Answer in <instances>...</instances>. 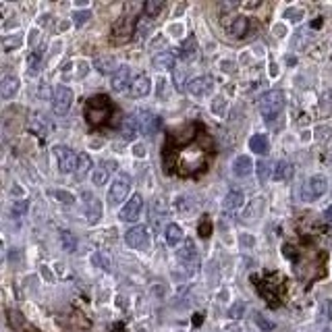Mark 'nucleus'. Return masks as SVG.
Instances as JSON below:
<instances>
[{"label": "nucleus", "instance_id": "1", "mask_svg": "<svg viewBox=\"0 0 332 332\" xmlns=\"http://www.w3.org/2000/svg\"><path fill=\"white\" fill-rule=\"evenodd\" d=\"M283 110H285V94L281 89H272V91L262 96L260 113H262V117L268 125H272L276 119H279L283 115Z\"/></svg>", "mask_w": 332, "mask_h": 332}, {"label": "nucleus", "instance_id": "2", "mask_svg": "<svg viewBox=\"0 0 332 332\" xmlns=\"http://www.w3.org/2000/svg\"><path fill=\"white\" fill-rule=\"evenodd\" d=\"M110 113H113V104H110L108 96H94L85 104V119L89 125H100L104 123Z\"/></svg>", "mask_w": 332, "mask_h": 332}, {"label": "nucleus", "instance_id": "3", "mask_svg": "<svg viewBox=\"0 0 332 332\" xmlns=\"http://www.w3.org/2000/svg\"><path fill=\"white\" fill-rule=\"evenodd\" d=\"M326 191H328V181H326V177L313 175V177H309V179L303 183V187H301V199H303V201H316V199H320Z\"/></svg>", "mask_w": 332, "mask_h": 332}, {"label": "nucleus", "instance_id": "4", "mask_svg": "<svg viewBox=\"0 0 332 332\" xmlns=\"http://www.w3.org/2000/svg\"><path fill=\"white\" fill-rule=\"evenodd\" d=\"M125 243L131 247V249H139V251H147L152 247V235L147 231V227L143 225H137L133 229H129L125 233Z\"/></svg>", "mask_w": 332, "mask_h": 332}, {"label": "nucleus", "instance_id": "5", "mask_svg": "<svg viewBox=\"0 0 332 332\" xmlns=\"http://www.w3.org/2000/svg\"><path fill=\"white\" fill-rule=\"evenodd\" d=\"M129 187H131V179H129V175H119L115 181H113V185H110V189H108V204L110 206H117V204H121L125 197H127V193H129Z\"/></svg>", "mask_w": 332, "mask_h": 332}, {"label": "nucleus", "instance_id": "6", "mask_svg": "<svg viewBox=\"0 0 332 332\" xmlns=\"http://www.w3.org/2000/svg\"><path fill=\"white\" fill-rule=\"evenodd\" d=\"M54 156H57V160H59L61 173H77L79 154H75L73 150H69L65 145H54Z\"/></svg>", "mask_w": 332, "mask_h": 332}, {"label": "nucleus", "instance_id": "7", "mask_svg": "<svg viewBox=\"0 0 332 332\" xmlns=\"http://www.w3.org/2000/svg\"><path fill=\"white\" fill-rule=\"evenodd\" d=\"M179 262L185 266V270H187L189 274H193V272L197 270V266H199V253H197V249H195L193 239H187V241H185L183 249L179 251Z\"/></svg>", "mask_w": 332, "mask_h": 332}, {"label": "nucleus", "instance_id": "8", "mask_svg": "<svg viewBox=\"0 0 332 332\" xmlns=\"http://www.w3.org/2000/svg\"><path fill=\"white\" fill-rule=\"evenodd\" d=\"M71 104H73V91H71V87H65V85L57 87V91H54V98H52L54 113L61 115V117L67 115L69 108H71Z\"/></svg>", "mask_w": 332, "mask_h": 332}, {"label": "nucleus", "instance_id": "9", "mask_svg": "<svg viewBox=\"0 0 332 332\" xmlns=\"http://www.w3.org/2000/svg\"><path fill=\"white\" fill-rule=\"evenodd\" d=\"M83 206H85L87 223H89V225H96L98 220L102 218V204H100V199H98L94 193L83 191Z\"/></svg>", "mask_w": 332, "mask_h": 332}, {"label": "nucleus", "instance_id": "10", "mask_svg": "<svg viewBox=\"0 0 332 332\" xmlns=\"http://www.w3.org/2000/svg\"><path fill=\"white\" fill-rule=\"evenodd\" d=\"M187 89L193 98H204L208 96L212 89H214V79L210 75H204V77H195L187 83Z\"/></svg>", "mask_w": 332, "mask_h": 332}, {"label": "nucleus", "instance_id": "11", "mask_svg": "<svg viewBox=\"0 0 332 332\" xmlns=\"http://www.w3.org/2000/svg\"><path fill=\"white\" fill-rule=\"evenodd\" d=\"M141 208H143V199H141L139 193H135L125 204V208L121 210V220H123V223H135V220L139 218V214H141Z\"/></svg>", "mask_w": 332, "mask_h": 332}, {"label": "nucleus", "instance_id": "12", "mask_svg": "<svg viewBox=\"0 0 332 332\" xmlns=\"http://www.w3.org/2000/svg\"><path fill=\"white\" fill-rule=\"evenodd\" d=\"M139 123H141V131L145 135H156L162 129V119L152 113H139Z\"/></svg>", "mask_w": 332, "mask_h": 332}, {"label": "nucleus", "instance_id": "13", "mask_svg": "<svg viewBox=\"0 0 332 332\" xmlns=\"http://www.w3.org/2000/svg\"><path fill=\"white\" fill-rule=\"evenodd\" d=\"M141 131V123H139V115H129L125 117L123 121V127H121V133L127 141H133Z\"/></svg>", "mask_w": 332, "mask_h": 332}, {"label": "nucleus", "instance_id": "14", "mask_svg": "<svg viewBox=\"0 0 332 332\" xmlns=\"http://www.w3.org/2000/svg\"><path fill=\"white\" fill-rule=\"evenodd\" d=\"M129 85H133V77H131V69L129 67H121L115 77H113V89L115 91H125Z\"/></svg>", "mask_w": 332, "mask_h": 332}, {"label": "nucleus", "instance_id": "15", "mask_svg": "<svg viewBox=\"0 0 332 332\" xmlns=\"http://www.w3.org/2000/svg\"><path fill=\"white\" fill-rule=\"evenodd\" d=\"M19 87H21L19 77L7 75V77L3 79V83H0V96H3V100H11V98L19 91Z\"/></svg>", "mask_w": 332, "mask_h": 332}, {"label": "nucleus", "instance_id": "16", "mask_svg": "<svg viewBox=\"0 0 332 332\" xmlns=\"http://www.w3.org/2000/svg\"><path fill=\"white\" fill-rule=\"evenodd\" d=\"M253 169H255V166H253V162H251L249 156H239V158L233 162V173H235V177H239V179L249 177Z\"/></svg>", "mask_w": 332, "mask_h": 332}, {"label": "nucleus", "instance_id": "17", "mask_svg": "<svg viewBox=\"0 0 332 332\" xmlns=\"http://www.w3.org/2000/svg\"><path fill=\"white\" fill-rule=\"evenodd\" d=\"M293 164L289 160H281L279 164L274 166V181H291L293 179Z\"/></svg>", "mask_w": 332, "mask_h": 332}, {"label": "nucleus", "instance_id": "18", "mask_svg": "<svg viewBox=\"0 0 332 332\" xmlns=\"http://www.w3.org/2000/svg\"><path fill=\"white\" fill-rule=\"evenodd\" d=\"M150 77L147 75H137L135 79H133V85H131V94L135 96V98H143V96H147L150 94Z\"/></svg>", "mask_w": 332, "mask_h": 332}, {"label": "nucleus", "instance_id": "19", "mask_svg": "<svg viewBox=\"0 0 332 332\" xmlns=\"http://www.w3.org/2000/svg\"><path fill=\"white\" fill-rule=\"evenodd\" d=\"M249 147H251V152H255V154L264 156V154H268V152H270V141H268V137H266V135L255 133V135H251V137H249Z\"/></svg>", "mask_w": 332, "mask_h": 332}, {"label": "nucleus", "instance_id": "20", "mask_svg": "<svg viewBox=\"0 0 332 332\" xmlns=\"http://www.w3.org/2000/svg\"><path fill=\"white\" fill-rule=\"evenodd\" d=\"M147 214L152 218V225L154 227H162V218L166 216V208H164V204L160 199H154L152 206H150V210H147Z\"/></svg>", "mask_w": 332, "mask_h": 332}, {"label": "nucleus", "instance_id": "21", "mask_svg": "<svg viewBox=\"0 0 332 332\" xmlns=\"http://www.w3.org/2000/svg\"><path fill=\"white\" fill-rule=\"evenodd\" d=\"M243 193L239 191V189H231L229 193H227V197H225V210L227 212H235V210H239L241 206H243Z\"/></svg>", "mask_w": 332, "mask_h": 332}, {"label": "nucleus", "instance_id": "22", "mask_svg": "<svg viewBox=\"0 0 332 332\" xmlns=\"http://www.w3.org/2000/svg\"><path fill=\"white\" fill-rule=\"evenodd\" d=\"M164 239H166V243H169L171 247H175V245H179L181 241H183V231H181V227L179 225H169L164 229Z\"/></svg>", "mask_w": 332, "mask_h": 332}, {"label": "nucleus", "instance_id": "23", "mask_svg": "<svg viewBox=\"0 0 332 332\" xmlns=\"http://www.w3.org/2000/svg\"><path fill=\"white\" fill-rule=\"evenodd\" d=\"M31 127H33V131H35V133H40L42 137H44V135H48V133L54 129V125H52L44 115H40V113H38V115H33V119H31Z\"/></svg>", "mask_w": 332, "mask_h": 332}, {"label": "nucleus", "instance_id": "24", "mask_svg": "<svg viewBox=\"0 0 332 332\" xmlns=\"http://www.w3.org/2000/svg\"><path fill=\"white\" fill-rule=\"evenodd\" d=\"M154 67H158V69H171L173 71L175 69V54L169 52V50L156 54V57H154Z\"/></svg>", "mask_w": 332, "mask_h": 332}, {"label": "nucleus", "instance_id": "25", "mask_svg": "<svg viewBox=\"0 0 332 332\" xmlns=\"http://www.w3.org/2000/svg\"><path fill=\"white\" fill-rule=\"evenodd\" d=\"M96 69L100 71V73H104V75H108V73H117L119 69H117V61L113 59V57H100V59H96Z\"/></svg>", "mask_w": 332, "mask_h": 332}, {"label": "nucleus", "instance_id": "26", "mask_svg": "<svg viewBox=\"0 0 332 332\" xmlns=\"http://www.w3.org/2000/svg\"><path fill=\"white\" fill-rule=\"evenodd\" d=\"M133 31V17H129L127 13L115 23V33H121L123 38H127Z\"/></svg>", "mask_w": 332, "mask_h": 332}, {"label": "nucleus", "instance_id": "27", "mask_svg": "<svg viewBox=\"0 0 332 332\" xmlns=\"http://www.w3.org/2000/svg\"><path fill=\"white\" fill-rule=\"evenodd\" d=\"M255 171H257L260 183H266L270 177H274V175H272V164H270L268 160H260V162L255 164Z\"/></svg>", "mask_w": 332, "mask_h": 332}, {"label": "nucleus", "instance_id": "28", "mask_svg": "<svg viewBox=\"0 0 332 332\" xmlns=\"http://www.w3.org/2000/svg\"><path fill=\"white\" fill-rule=\"evenodd\" d=\"M44 46H40V48H35L31 54H29V73H35L38 69H40V61H42V57H44Z\"/></svg>", "mask_w": 332, "mask_h": 332}, {"label": "nucleus", "instance_id": "29", "mask_svg": "<svg viewBox=\"0 0 332 332\" xmlns=\"http://www.w3.org/2000/svg\"><path fill=\"white\" fill-rule=\"evenodd\" d=\"M195 50H197V42H195V35H189L185 42H183V46H181V54L185 59H191L193 54H195Z\"/></svg>", "mask_w": 332, "mask_h": 332}, {"label": "nucleus", "instance_id": "30", "mask_svg": "<svg viewBox=\"0 0 332 332\" xmlns=\"http://www.w3.org/2000/svg\"><path fill=\"white\" fill-rule=\"evenodd\" d=\"M162 9H164V3H162V0H147V3L143 5L145 17H156Z\"/></svg>", "mask_w": 332, "mask_h": 332}, {"label": "nucleus", "instance_id": "31", "mask_svg": "<svg viewBox=\"0 0 332 332\" xmlns=\"http://www.w3.org/2000/svg\"><path fill=\"white\" fill-rule=\"evenodd\" d=\"M61 241H63V247L67 251H75L77 249V237L73 233H69V231H63L61 233Z\"/></svg>", "mask_w": 332, "mask_h": 332}, {"label": "nucleus", "instance_id": "32", "mask_svg": "<svg viewBox=\"0 0 332 332\" xmlns=\"http://www.w3.org/2000/svg\"><path fill=\"white\" fill-rule=\"evenodd\" d=\"M89 169H91V158H89V154L81 152L79 160H77V175H85Z\"/></svg>", "mask_w": 332, "mask_h": 332}, {"label": "nucleus", "instance_id": "33", "mask_svg": "<svg viewBox=\"0 0 332 332\" xmlns=\"http://www.w3.org/2000/svg\"><path fill=\"white\" fill-rule=\"evenodd\" d=\"M185 79H187V73H185V69H181V67H175V69H173V81H175V87H177L179 91H183Z\"/></svg>", "mask_w": 332, "mask_h": 332}, {"label": "nucleus", "instance_id": "34", "mask_svg": "<svg viewBox=\"0 0 332 332\" xmlns=\"http://www.w3.org/2000/svg\"><path fill=\"white\" fill-rule=\"evenodd\" d=\"M48 195H52V197H57L61 204H67V206H71L73 201H75V197L69 193V191H61V189H54V191H48Z\"/></svg>", "mask_w": 332, "mask_h": 332}, {"label": "nucleus", "instance_id": "35", "mask_svg": "<svg viewBox=\"0 0 332 332\" xmlns=\"http://www.w3.org/2000/svg\"><path fill=\"white\" fill-rule=\"evenodd\" d=\"M27 208H29V201H27V199H19V201H15V204L11 206V214H13L15 218H21V216H25Z\"/></svg>", "mask_w": 332, "mask_h": 332}, {"label": "nucleus", "instance_id": "36", "mask_svg": "<svg viewBox=\"0 0 332 332\" xmlns=\"http://www.w3.org/2000/svg\"><path fill=\"white\" fill-rule=\"evenodd\" d=\"M21 44H23V38H21V35H9V38H5V40H3V48H5L7 52H11V50L19 48Z\"/></svg>", "mask_w": 332, "mask_h": 332}, {"label": "nucleus", "instance_id": "37", "mask_svg": "<svg viewBox=\"0 0 332 332\" xmlns=\"http://www.w3.org/2000/svg\"><path fill=\"white\" fill-rule=\"evenodd\" d=\"M332 320V299L324 301L320 307V322H330Z\"/></svg>", "mask_w": 332, "mask_h": 332}, {"label": "nucleus", "instance_id": "38", "mask_svg": "<svg viewBox=\"0 0 332 332\" xmlns=\"http://www.w3.org/2000/svg\"><path fill=\"white\" fill-rule=\"evenodd\" d=\"M247 25H249V23H247V19H245V17H239V19H237V21L233 23V27H231V31H233V33H235L237 38H241V35L245 33V29H247Z\"/></svg>", "mask_w": 332, "mask_h": 332}, {"label": "nucleus", "instance_id": "39", "mask_svg": "<svg viewBox=\"0 0 332 332\" xmlns=\"http://www.w3.org/2000/svg\"><path fill=\"white\" fill-rule=\"evenodd\" d=\"M91 181H94V185H104L108 181V171L106 169H96L94 175H91Z\"/></svg>", "mask_w": 332, "mask_h": 332}, {"label": "nucleus", "instance_id": "40", "mask_svg": "<svg viewBox=\"0 0 332 332\" xmlns=\"http://www.w3.org/2000/svg\"><path fill=\"white\" fill-rule=\"evenodd\" d=\"M262 206H264V197H255L253 206H251V208H247V212H245V218H255L253 214H260V212H262Z\"/></svg>", "mask_w": 332, "mask_h": 332}, {"label": "nucleus", "instance_id": "41", "mask_svg": "<svg viewBox=\"0 0 332 332\" xmlns=\"http://www.w3.org/2000/svg\"><path fill=\"white\" fill-rule=\"evenodd\" d=\"M91 260H94V264H98V266H102L104 270H110V260H108V255L106 253H94L91 255Z\"/></svg>", "mask_w": 332, "mask_h": 332}, {"label": "nucleus", "instance_id": "42", "mask_svg": "<svg viewBox=\"0 0 332 332\" xmlns=\"http://www.w3.org/2000/svg\"><path fill=\"white\" fill-rule=\"evenodd\" d=\"M243 311H245V303H243V301H237V303L229 309V318H235V320H237V318L243 316Z\"/></svg>", "mask_w": 332, "mask_h": 332}, {"label": "nucleus", "instance_id": "43", "mask_svg": "<svg viewBox=\"0 0 332 332\" xmlns=\"http://www.w3.org/2000/svg\"><path fill=\"white\" fill-rule=\"evenodd\" d=\"M320 108H322L324 115L332 108V91H326V94H324V98H322V102H320Z\"/></svg>", "mask_w": 332, "mask_h": 332}, {"label": "nucleus", "instance_id": "44", "mask_svg": "<svg viewBox=\"0 0 332 332\" xmlns=\"http://www.w3.org/2000/svg\"><path fill=\"white\" fill-rule=\"evenodd\" d=\"M253 318H255V322H257V326H260L262 330H272V328H274V324H272L270 320H266L262 313H255Z\"/></svg>", "mask_w": 332, "mask_h": 332}, {"label": "nucleus", "instance_id": "45", "mask_svg": "<svg viewBox=\"0 0 332 332\" xmlns=\"http://www.w3.org/2000/svg\"><path fill=\"white\" fill-rule=\"evenodd\" d=\"M73 17H75V25H77V27H81V25H85V23L89 21L91 13H89V11H85V13H75Z\"/></svg>", "mask_w": 332, "mask_h": 332}, {"label": "nucleus", "instance_id": "46", "mask_svg": "<svg viewBox=\"0 0 332 332\" xmlns=\"http://www.w3.org/2000/svg\"><path fill=\"white\" fill-rule=\"evenodd\" d=\"M212 110L214 113H218V115H225V98H216L214 100V104H212Z\"/></svg>", "mask_w": 332, "mask_h": 332}, {"label": "nucleus", "instance_id": "47", "mask_svg": "<svg viewBox=\"0 0 332 332\" xmlns=\"http://www.w3.org/2000/svg\"><path fill=\"white\" fill-rule=\"evenodd\" d=\"M199 233H201V237H210V233H212V223L208 218H204L201 220V225H199Z\"/></svg>", "mask_w": 332, "mask_h": 332}, {"label": "nucleus", "instance_id": "48", "mask_svg": "<svg viewBox=\"0 0 332 332\" xmlns=\"http://www.w3.org/2000/svg\"><path fill=\"white\" fill-rule=\"evenodd\" d=\"M285 17H289L291 21H299V19L303 17V11H301V9H289V11L285 13Z\"/></svg>", "mask_w": 332, "mask_h": 332}, {"label": "nucleus", "instance_id": "49", "mask_svg": "<svg viewBox=\"0 0 332 332\" xmlns=\"http://www.w3.org/2000/svg\"><path fill=\"white\" fill-rule=\"evenodd\" d=\"M164 150L169 152V154H173V152H175L173 147H166V145H164ZM164 171H169V173L173 171V158H171V160H164Z\"/></svg>", "mask_w": 332, "mask_h": 332}, {"label": "nucleus", "instance_id": "50", "mask_svg": "<svg viewBox=\"0 0 332 332\" xmlns=\"http://www.w3.org/2000/svg\"><path fill=\"white\" fill-rule=\"evenodd\" d=\"M133 154H135V156H139V158H143V156H145V147H143L141 143H137V145L133 147Z\"/></svg>", "mask_w": 332, "mask_h": 332}, {"label": "nucleus", "instance_id": "51", "mask_svg": "<svg viewBox=\"0 0 332 332\" xmlns=\"http://www.w3.org/2000/svg\"><path fill=\"white\" fill-rule=\"evenodd\" d=\"M324 218H326V223H328V225H332V206H330V208H326Z\"/></svg>", "mask_w": 332, "mask_h": 332}, {"label": "nucleus", "instance_id": "52", "mask_svg": "<svg viewBox=\"0 0 332 332\" xmlns=\"http://www.w3.org/2000/svg\"><path fill=\"white\" fill-rule=\"evenodd\" d=\"M40 96H42V100H50V91H48V87H46V85L40 89Z\"/></svg>", "mask_w": 332, "mask_h": 332}, {"label": "nucleus", "instance_id": "53", "mask_svg": "<svg viewBox=\"0 0 332 332\" xmlns=\"http://www.w3.org/2000/svg\"><path fill=\"white\" fill-rule=\"evenodd\" d=\"M328 162H330V166H332V152L328 154Z\"/></svg>", "mask_w": 332, "mask_h": 332}]
</instances>
